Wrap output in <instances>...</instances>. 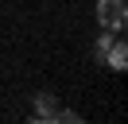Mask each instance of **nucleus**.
Listing matches in <instances>:
<instances>
[{"mask_svg": "<svg viewBox=\"0 0 128 124\" xmlns=\"http://www.w3.org/2000/svg\"><path fill=\"white\" fill-rule=\"evenodd\" d=\"M54 97H50V93H39V97H35V116H39V120H54Z\"/></svg>", "mask_w": 128, "mask_h": 124, "instance_id": "nucleus-3", "label": "nucleus"}, {"mask_svg": "<svg viewBox=\"0 0 128 124\" xmlns=\"http://www.w3.org/2000/svg\"><path fill=\"white\" fill-rule=\"evenodd\" d=\"M128 20V4L124 0H97V23L109 31H120Z\"/></svg>", "mask_w": 128, "mask_h": 124, "instance_id": "nucleus-1", "label": "nucleus"}, {"mask_svg": "<svg viewBox=\"0 0 128 124\" xmlns=\"http://www.w3.org/2000/svg\"><path fill=\"white\" fill-rule=\"evenodd\" d=\"M105 62H109V70H128V46H124V39H112L109 43V50H105Z\"/></svg>", "mask_w": 128, "mask_h": 124, "instance_id": "nucleus-2", "label": "nucleus"}, {"mask_svg": "<svg viewBox=\"0 0 128 124\" xmlns=\"http://www.w3.org/2000/svg\"><path fill=\"white\" fill-rule=\"evenodd\" d=\"M112 39H116V35H109V27H105V35L97 39V58H105V50H109V43H112Z\"/></svg>", "mask_w": 128, "mask_h": 124, "instance_id": "nucleus-4", "label": "nucleus"}]
</instances>
